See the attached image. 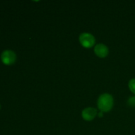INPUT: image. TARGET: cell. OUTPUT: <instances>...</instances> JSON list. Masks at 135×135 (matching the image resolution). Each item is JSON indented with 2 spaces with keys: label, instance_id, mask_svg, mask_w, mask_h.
Segmentation results:
<instances>
[{
  "label": "cell",
  "instance_id": "cell-1",
  "mask_svg": "<svg viewBox=\"0 0 135 135\" xmlns=\"http://www.w3.org/2000/svg\"><path fill=\"white\" fill-rule=\"evenodd\" d=\"M98 107L102 112H108L112 109L113 105V98L109 94L105 93L100 95L98 99Z\"/></svg>",
  "mask_w": 135,
  "mask_h": 135
},
{
  "label": "cell",
  "instance_id": "cell-2",
  "mask_svg": "<svg viewBox=\"0 0 135 135\" xmlns=\"http://www.w3.org/2000/svg\"><path fill=\"white\" fill-rule=\"evenodd\" d=\"M79 42L80 44L86 48H90L96 42L95 37L92 34L88 32H83L79 36Z\"/></svg>",
  "mask_w": 135,
  "mask_h": 135
},
{
  "label": "cell",
  "instance_id": "cell-3",
  "mask_svg": "<svg viewBox=\"0 0 135 135\" xmlns=\"http://www.w3.org/2000/svg\"><path fill=\"white\" fill-rule=\"evenodd\" d=\"M17 55L15 51L11 50H4L1 54V59L5 65H12L15 62Z\"/></svg>",
  "mask_w": 135,
  "mask_h": 135
},
{
  "label": "cell",
  "instance_id": "cell-4",
  "mask_svg": "<svg viewBox=\"0 0 135 135\" xmlns=\"http://www.w3.org/2000/svg\"><path fill=\"white\" fill-rule=\"evenodd\" d=\"M97 110L94 108H86L82 112V117L86 121H92L96 117Z\"/></svg>",
  "mask_w": 135,
  "mask_h": 135
},
{
  "label": "cell",
  "instance_id": "cell-5",
  "mask_svg": "<svg viewBox=\"0 0 135 135\" xmlns=\"http://www.w3.org/2000/svg\"><path fill=\"white\" fill-rule=\"evenodd\" d=\"M94 53L99 57H105L108 55L109 49L104 44H98L94 47Z\"/></svg>",
  "mask_w": 135,
  "mask_h": 135
},
{
  "label": "cell",
  "instance_id": "cell-6",
  "mask_svg": "<svg viewBox=\"0 0 135 135\" xmlns=\"http://www.w3.org/2000/svg\"><path fill=\"white\" fill-rule=\"evenodd\" d=\"M129 88L130 90L135 94V79H132L129 80Z\"/></svg>",
  "mask_w": 135,
  "mask_h": 135
},
{
  "label": "cell",
  "instance_id": "cell-7",
  "mask_svg": "<svg viewBox=\"0 0 135 135\" xmlns=\"http://www.w3.org/2000/svg\"><path fill=\"white\" fill-rule=\"evenodd\" d=\"M127 104L129 106L135 107V96L129 98L127 101Z\"/></svg>",
  "mask_w": 135,
  "mask_h": 135
},
{
  "label": "cell",
  "instance_id": "cell-8",
  "mask_svg": "<svg viewBox=\"0 0 135 135\" xmlns=\"http://www.w3.org/2000/svg\"><path fill=\"white\" fill-rule=\"evenodd\" d=\"M98 115H99V117H102V116H103V112H100V113H99Z\"/></svg>",
  "mask_w": 135,
  "mask_h": 135
},
{
  "label": "cell",
  "instance_id": "cell-9",
  "mask_svg": "<svg viewBox=\"0 0 135 135\" xmlns=\"http://www.w3.org/2000/svg\"><path fill=\"white\" fill-rule=\"evenodd\" d=\"M0 108H1V106H0Z\"/></svg>",
  "mask_w": 135,
  "mask_h": 135
}]
</instances>
